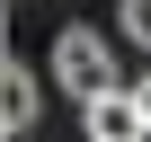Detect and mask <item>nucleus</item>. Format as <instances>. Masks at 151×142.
Returning <instances> with one entry per match:
<instances>
[{
    "instance_id": "nucleus-1",
    "label": "nucleus",
    "mask_w": 151,
    "mask_h": 142,
    "mask_svg": "<svg viewBox=\"0 0 151 142\" xmlns=\"http://www.w3.org/2000/svg\"><path fill=\"white\" fill-rule=\"evenodd\" d=\"M53 89H71V98H107V89H124V71H116V44L98 36V27H62L53 36Z\"/></svg>"
},
{
    "instance_id": "nucleus-2",
    "label": "nucleus",
    "mask_w": 151,
    "mask_h": 142,
    "mask_svg": "<svg viewBox=\"0 0 151 142\" xmlns=\"http://www.w3.org/2000/svg\"><path fill=\"white\" fill-rule=\"evenodd\" d=\"M142 98L133 89H107V98H89V142H142Z\"/></svg>"
},
{
    "instance_id": "nucleus-3",
    "label": "nucleus",
    "mask_w": 151,
    "mask_h": 142,
    "mask_svg": "<svg viewBox=\"0 0 151 142\" xmlns=\"http://www.w3.org/2000/svg\"><path fill=\"white\" fill-rule=\"evenodd\" d=\"M36 115H45V80L27 62H9V71H0V124H9V133H36Z\"/></svg>"
},
{
    "instance_id": "nucleus-4",
    "label": "nucleus",
    "mask_w": 151,
    "mask_h": 142,
    "mask_svg": "<svg viewBox=\"0 0 151 142\" xmlns=\"http://www.w3.org/2000/svg\"><path fill=\"white\" fill-rule=\"evenodd\" d=\"M116 36L133 53H151V0H116Z\"/></svg>"
},
{
    "instance_id": "nucleus-5",
    "label": "nucleus",
    "mask_w": 151,
    "mask_h": 142,
    "mask_svg": "<svg viewBox=\"0 0 151 142\" xmlns=\"http://www.w3.org/2000/svg\"><path fill=\"white\" fill-rule=\"evenodd\" d=\"M133 98H142V115H151V71H142V80H133Z\"/></svg>"
},
{
    "instance_id": "nucleus-6",
    "label": "nucleus",
    "mask_w": 151,
    "mask_h": 142,
    "mask_svg": "<svg viewBox=\"0 0 151 142\" xmlns=\"http://www.w3.org/2000/svg\"><path fill=\"white\" fill-rule=\"evenodd\" d=\"M142 142H151V124H142Z\"/></svg>"
}]
</instances>
